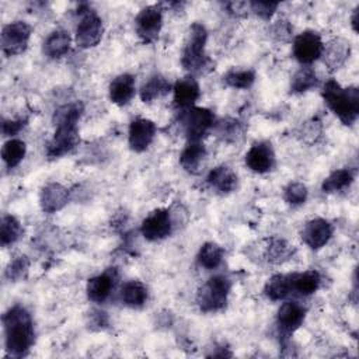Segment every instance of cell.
<instances>
[{
    "label": "cell",
    "instance_id": "cell-1",
    "mask_svg": "<svg viewBox=\"0 0 359 359\" xmlns=\"http://www.w3.org/2000/svg\"><path fill=\"white\" fill-rule=\"evenodd\" d=\"M83 111L84 107L80 101L69 102L56 109L53 116L55 132L46 144V156L49 158H59L76 149L80 142L79 121Z\"/></svg>",
    "mask_w": 359,
    "mask_h": 359
},
{
    "label": "cell",
    "instance_id": "cell-2",
    "mask_svg": "<svg viewBox=\"0 0 359 359\" xmlns=\"http://www.w3.org/2000/svg\"><path fill=\"white\" fill-rule=\"evenodd\" d=\"M4 345L10 356H25L35 342L34 321L29 311L20 304L10 307L3 314Z\"/></svg>",
    "mask_w": 359,
    "mask_h": 359
},
{
    "label": "cell",
    "instance_id": "cell-3",
    "mask_svg": "<svg viewBox=\"0 0 359 359\" xmlns=\"http://www.w3.org/2000/svg\"><path fill=\"white\" fill-rule=\"evenodd\" d=\"M321 97L331 112L344 123L352 125L359 116L358 87H342L334 79L324 83Z\"/></svg>",
    "mask_w": 359,
    "mask_h": 359
},
{
    "label": "cell",
    "instance_id": "cell-4",
    "mask_svg": "<svg viewBox=\"0 0 359 359\" xmlns=\"http://www.w3.org/2000/svg\"><path fill=\"white\" fill-rule=\"evenodd\" d=\"M208 41V31L203 24L194 22L187 32L182 48L181 65L189 73H202L209 67L210 59L205 52Z\"/></svg>",
    "mask_w": 359,
    "mask_h": 359
},
{
    "label": "cell",
    "instance_id": "cell-5",
    "mask_svg": "<svg viewBox=\"0 0 359 359\" xmlns=\"http://www.w3.org/2000/svg\"><path fill=\"white\" fill-rule=\"evenodd\" d=\"M231 290V282L224 275L209 278L196 293V304L203 313H216L226 307Z\"/></svg>",
    "mask_w": 359,
    "mask_h": 359
},
{
    "label": "cell",
    "instance_id": "cell-6",
    "mask_svg": "<svg viewBox=\"0 0 359 359\" xmlns=\"http://www.w3.org/2000/svg\"><path fill=\"white\" fill-rule=\"evenodd\" d=\"M80 21L76 27L74 41L81 49H90L100 43L104 34V24L101 17L87 4L79 8Z\"/></svg>",
    "mask_w": 359,
    "mask_h": 359
},
{
    "label": "cell",
    "instance_id": "cell-7",
    "mask_svg": "<svg viewBox=\"0 0 359 359\" xmlns=\"http://www.w3.org/2000/svg\"><path fill=\"white\" fill-rule=\"evenodd\" d=\"M181 122L188 142H202V139L215 128L216 118L209 108L192 107L184 111Z\"/></svg>",
    "mask_w": 359,
    "mask_h": 359
},
{
    "label": "cell",
    "instance_id": "cell-8",
    "mask_svg": "<svg viewBox=\"0 0 359 359\" xmlns=\"http://www.w3.org/2000/svg\"><path fill=\"white\" fill-rule=\"evenodd\" d=\"M31 27L21 20L8 22L3 27L0 42H1V50L6 56H17L21 55L29 42L31 38Z\"/></svg>",
    "mask_w": 359,
    "mask_h": 359
},
{
    "label": "cell",
    "instance_id": "cell-9",
    "mask_svg": "<svg viewBox=\"0 0 359 359\" xmlns=\"http://www.w3.org/2000/svg\"><path fill=\"white\" fill-rule=\"evenodd\" d=\"M163 28V10L160 4H153L142 8L135 18V29L137 36L144 43L157 41Z\"/></svg>",
    "mask_w": 359,
    "mask_h": 359
},
{
    "label": "cell",
    "instance_id": "cell-10",
    "mask_svg": "<svg viewBox=\"0 0 359 359\" xmlns=\"http://www.w3.org/2000/svg\"><path fill=\"white\" fill-rule=\"evenodd\" d=\"M324 50L321 35L316 31H303L293 39V56L302 66H310L318 60Z\"/></svg>",
    "mask_w": 359,
    "mask_h": 359
},
{
    "label": "cell",
    "instance_id": "cell-11",
    "mask_svg": "<svg viewBox=\"0 0 359 359\" xmlns=\"http://www.w3.org/2000/svg\"><path fill=\"white\" fill-rule=\"evenodd\" d=\"M172 231L171 213L165 208L150 212L140 224V233L147 241H161Z\"/></svg>",
    "mask_w": 359,
    "mask_h": 359
},
{
    "label": "cell",
    "instance_id": "cell-12",
    "mask_svg": "<svg viewBox=\"0 0 359 359\" xmlns=\"http://www.w3.org/2000/svg\"><path fill=\"white\" fill-rule=\"evenodd\" d=\"M245 165L255 174H266L275 167V151L268 140L255 142L245 153Z\"/></svg>",
    "mask_w": 359,
    "mask_h": 359
},
{
    "label": "cell",
    "instance_id": "cell-13",
    "mask_svg": "<svg viewBox=\"0 0 359 359\" xmlns=\"http://www.w3.org/2000/svg\"><path fill=\"white\" fill-rule=\"evenodd\" d=\"M156 132H157V128L151 119L149 118L132 119L128 130L129 147L136 153L144 151L154 140Z\"/></svg>",
    "mask_w": 359,
    "mask_h": 359
},
{
    "label": "cell",
    "instance_id": "cell-14",
    "mask_svg": "<svg viewBox=\"0 0 359 359\" xmlns=\"http://www.w3.org/2000/svg\"><path fill=\"white\" fill-rule=\"evenodd\" d=\"M118 282V272L115 268H108L102 273H98L88 279L86 293L88 300L94 303H104L115 289Z\"/></svg>",
    "mask_w": 359,
    "mask_h": 359
},
{
    "label": "cell",
    "instance_id": "cell-15",
    "mask_svg": "<svg viewBox=\"0 0 359 359\" xmlns=\"http://www.w3.org/2000/svg\"><path fill=\"white\" fill-rule=\"evenodd\" d=\"M332 224L323 219V217H316L309 222L302 229V240L303 243L311 248V250H320L323 248L332 237Z\"/></svg>",
    "mask_w": 359,
    "mask_h": 359
},
{
    "label": "cell",
    "instance_id": "cell-16",
    "mask_svg": "<svg viewBox=\"0 0 359 359\" xmlns=\"http://www.w3.org/2000/svg\"><path fill=\"white\" fill-rule=\"evenodd\" d=\"M306 318V307L299 302L289 300L282 303L276 314V324L282 335L293 334Z\"/></svg>",
    "mask_w": 359,
    "mask_h": 359
},
{
    "label": "cell",
    "instance_id": "cell-17",
    "mask_svg": "<svg viewBox=\"0 0 359 359\" xmlns=\"http://www.w3.org/2000/svg\"><path fill=\"white\" fill-rule=\"evenodd\" d=\"M201 97V88L198 81L192 76L182 77L172 86L174 105L182 111L195 107V102Z\"/></svg>",
    "mask_w": 359,
    "mask_h": 359
},
{
    "label": "cell",
    "instance_id": "cell-18",
    "mask_svg": "<svg viewBox=\"0 0 359 359\" xmlns=\"http://www.w3.org/2000/svg\"><path fill=\"white\" fill-rule=\"evenodd\" d=\"M136 94V80L130 73L118 74L108 87V97L112 104L118 107L128 105Z\"/></svg>",
    "mask_w": 359,
    "mask_h": 359
},
{
    "label": "cell",
    "instance_id": "cell-19",
    "mask_svg": "<svg viewBox=\"0 0 359 359\" xmlns=\"http://www.w3.org/2000/svg\"><path fill=\"white\" fill-rule=\"evenodd\" d=\"M70 198L69 189L59 182L46 184L39 194V205L45 213H56L63 209Z\"/></svg>",
    "mask_w": 359,
    "mask_h": 359
},
{
    "label": "cell",
    "instance_id": "cell-20",
    "mask_svg": "<svg viewBox=\"0 0 359 359\" xmlns=\"http://www.w3.org/2000/svg\"><path fill=\"white\" fill-rule=\"evenodd\" d=\"M351 56V43L344 38H334L328 43H324L323 62L330 70H338L345 65Z\"/></svg>",
    "mask_w": 359,
    "mask_h": 359
},
{
    "label": "cell",
    "instance_id": "cell-21",
    "mask_svg": "<svg viewBox=\"0 0 359 359\" xmlns=\"http://www.w3.org/2000/svg\"><path fill=\"white\" fill-rule=\"evenodd\" d=\"M208 185L219 194H230L237 187V175L229 165H217L206 175Z\"/></svg>",
    "mask_w": 359,
    "mask_h": 359
},
{
    "label": "cell",
    "instance_id": "cell-22",
    "mask_svg": "<svg viewBox=\"0 0 359 359\" xmlns=\"http://www.w3.org/2000/svg\"><path fill=\"white\" fill-rule=\"evenodd\" d=\"M72 46V36L66 29L52 31L43 41V53L49 59H60L66 56Z\"/></svg>",
    "mask_w": 359,
    "mask_h": 359
},
{
    "label": "cell",
    "instance_id": "cell-23",
    "mask_svg": "<svg viewBox=\"0 0 359 359\" xmlns=\"http://www.w3.org/2000/svg\"><path fill=\"white\" fill-rule=\"evenodd\" d=\"M119 297L125 306H128L130 309H140L146 304L149 292L143 282H140L137 279H132L122 285Z\"/></svg>",
    "mask_w": 359,
    "mask_h": 359
},
{
    "label": "cell",
    "instance_id": "cell-24",
    "mask_svg": "<svg viewBox=\"0 0 359 359\" xmlns=\"http://www.w3.org/2000/svg\"><path fill=\"white\" fill-rule=\"evenodd\" d=\"M205 157H206V147L203 142H188L180 154V164L185 171L191 174H196Z\"/></svg>",
    "mask_w": 359,
    "mask_h": 359
},
{
    "label": "cell",
    "instance_id": "cell-25",
    "mask_svg": "<svg viewBox=\"0 0 359 359\" xmlns=\"http://www.w3.org/2000/svg\"><path fill=\"white\" fill-rule=\"evenodd\" d=\"M170 90H172L171 84L168 83V80L164 76L153 74L149 77L147 81L143 83V86L140 87L139 95L144 104H151L156 100L168 94Z\"/></svg>",
    "mask_w": 359,
    "mask_h": 359
},
{
    "label": "cell",
    "instance_id": "cell-26",
    "mask_svg": "<svg viewBox=\"0 0 359 359\" xmlns=\"http://www.w3.org/2000/svg\"><path fill=\"white\" fill-rule=\"evenodd\" d=\"M320 285L321 276L314 269L292 273V293L300 296H310L318 290Z\"/></svg>",
    "mask_w": 359,
    "mask_h": 359
},
{
    "label": "cell",
    "instance_id": "cell-27",
    "mask_svg": "<svg viewBox=\"0 0 359 359\" xmlns=\"http://www.w3.org/2000/svg\"><path fill=\"white\" fill-rule=\"evenodd\" d=\"M264 292L265 296L273 302L285 300L289 294H292V273H276L271 276L265 283Z\"/></svg>",
    "mask_w": 359,
    "mask_h": 359
},
{
    "label": "cell",
    "instance_id": "cell-28",
    "mask_svg": "<svg viewBox=\"0 0 359 359\" xmlns=\"http://www.w3.org/2000/svg\"><path fill=\"white\" fill-rule=\"evenodd\" d=\"M355 180V174L351 168H338L334 170L321 184V189L325 194H337L342 192L352 185Z\"/></svg>",
    "mask_w": 359,
    "mask_h": 359
},
{
    "label": "cell",
    "instance_id": "cell-29",
    "mask_svg": "<svg viewBox=\"0 0 359 359\" xmlns=\"http://www.w3.org/2000/svg\"><path fill=\"white\" fill-rule=\"evenodd\" d=\"M318 86V77L313 67L302 66L290 80V93L303 94Z\"/></svg>",
    "mask_w": 359,
    "mask_h": 359
},
{
    "label": "cell",
    "instance_id": "cell-30",
    "mask_svg": "<svg viewBox=\"0 0 359 359\" xmlns=\"http://www.w3.org/2000/svg\"><path fill=\"white\" fill-rule=\"evenodd\" d=\"M223 257H224L223 248L213 241H208L203 245H201L196 259L202 268L212 271V269H216L222 264Z\"/></svg>",
    "mask_w": 359,
    "mask_h": 359
},
{
    "label": "cell",
    "instance_id": "cell-31",
    "mask_svg": "<svg viewBox=\"0 0 359 359\" xmlns=\"http://www.w3.org/2000/svg\"><path fill=\"white\" fill-rule=\"evenodd\" d=\"M27 154V144L21 139L11 137L1 147V158L8 168L17 167Z\"/></svg>",
    "mask_w": 359,
    "mask_h": 359
},
{
    "label": "cell",
    "instance_id": "cell-32",
    "mask_svg": "<svg viewBox=\"0 0 359 359\" xmlns=\"http://www.w3.org/2000/svg\"><path fill=\"white\" fill-rule=\"evenodd\" d=\"M22 236V226L13 215H4L0 223V244L8 247L20 240Z\"/></svg>",
    "mask_w": 359,
    "mask_h": 359
},
{
    "label": "cell",
    "instance_id": "cell-33",
    "mask_svg": "<svg viewBox=\"0 0 359 359\" xmlns=\"http://www.w3.org/2000/svg\"><path fill=\"white\" fill-rule=\"evenodd\" d=\"M223 81L231 88L247 90L254 84L255 73L251 69L234 67V69H230L229 72H226V74L223 76Z\"/></svg>",
    "mask_w": 359,
    "mask_h": 359
},
{
    "label": "cell",
    "instance_id": "cell-34",
    "mask_svg": "<svg viewBox=\"0 0 359 359\" xmlns=\"http://www.w3.org/2000/svg\"><path fill=\"white\" fill-rule=\"evenodd\" d=\"M292 254H293V247L283 238H273L266 248V257L273 264H280L289 259Z\"/></svg>",
    "mask_w": 359,
    "mask_h": 359
},
{
    "label": "cell",
    "instance_id": "cell-35",
    "mask_svg": "<svg viewBox=\"0 0 359 359\" xmlns=\"http://www.w3.org/2000/svg\"><path fill=\"white\" fill-rule=\"evenodd\" d=\"M307 196H309V191L303 182L293 181L283 188V199L287 205L300 206L307 201Z\"/></svg>",
    "mask_w": 359,
    "mask_h": 359
},
{
    "label": "cell",
    "instance_id": "cell-36",
    "mask_svg": "<svg viewBox=\"0 0 359 359\" xmlns=\"http://www.w3.org/2000/svg\"><path fill=\"white\" fill-rule=\"evenodd\" d=\"M28 268H29V259L27 255L14 257L6 266L4 276L10 282H18L25 276V273L28 272Z\"/></svg>",
    "mask_w": 359,
    "mask_h": 359
},
{
    "label": "cell",
    "instance_id": "cell-37",
    "mask_svg": "<svg viewBox=\"0 0 359 359\" xmlns=\"http://www.w3.org/2000/svg\"><path fill=\"white\" fill-rule=\"evenodd\" d=\"M250 10L262 20H269L279 7L278 1H250Z\"/></svg>",
    "mask_w": 359,
    "mask_h": 359
},
{
    "label": "cell",
    "instance_id": "cell-38",
    "mask_svg": "<svg viewBox=\"0 0 359 359\" xmlns=\"http://www.w3.org/2000/svg\"><path fill=\"white\" fill-rule=\"evenodd\" d=\"M217 133L222 135L224 139L236 137L240 133V123L236 119H224L217 123Z\"/></svg>",
    "mask_w": 359,
    "mask_h": 359
},
{
    "label": "cell",
    "instance_id": "cell-39",
    "mask_svg": "<svg viewBox=\"0 0 359 359\" xmlns=\"http://www.w3.org/2000/svg\"><path fill=\"white\" fill-rule=\"evenodd\" d=\"M25 119H4L1 123V130L4 136H15L25 126Z\"/></svg>",
    "mask_w": 359,
    "mask_h": 359
},
{
    "label": "cell",
    "instance_id": "cell-40",
    "mask_svg": "<svg viewBox=\"0 0 359 359\" xmlns=\"http://www.w3.org/2000/svg\"><path fill=\"white\" fill-rule=\"evenodd\" d=\"M273 32H275V35H276L279 39H287V38L290 36L292 28H290V25H289L287 21L280 20V21H278V22L275 24Z\"/></svg>",
    "mask_w": 359,
    "mask_h": 359
},
{
    "label": "cell",
    "instance_id": "cell-41",
    "mask_svg": "<svg viewBox=\"0 0 359 359\" xmlns=\"http://www.w3.org/2000/svg\"><path fill=\"white\" fill-rule=\"evenodd\" d=\"M226 8H227V13L233 14V15H240L243 14L248 7V3H227L226 4Z\"/></svg>",
    "mask_w": 359,
    "mask_h": 359
},
{
    "label": "cell",
    "instance_id": "cell-42",
    "mask_svg": "<svg viewBox=\"0 0 359 359\" xmlns=\"http://www.w3.org/2000/svg\"><path fill=\"white\" fill-rule=\"evenodd\" d=\"M358 15H359V6L353 10V14H352V18H351V24H352V28L355 32H358Z\"/></svg>",
    "mask_w": 359,
    "mask_h": 359
}]
</instances>
